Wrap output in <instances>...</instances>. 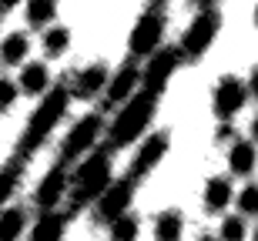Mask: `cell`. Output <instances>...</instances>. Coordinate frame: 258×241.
I'll use <instances>...</instances> for the list:
<instances>
[{"mask_svg": "<svg viewBox=\"0 0 258 241\" xmlns=\"http://www.w3.org/2000/svg\"><path fill=\"white\" fill-rule=\"evenodd\" d=\"M67 101H71V94H67L64 87H54V91H50V94L40 101V107L34 111L27 131H24V137H20V154H34V151H37V147L47 141L50 131L57 127V121L64 117Z\"/></svg>", "mask_w": 258, "mask_h": 241, "instance_id": "obj_1", "label": "cell"}, {"mask_svg": "<svg viewBox=\"0 0 258 241\" xmlns=\"http://www.w3.org/2000/svg\"><path fill=\"white\" fill-rule=\"evenodd\" d=\"M154 97H158V94L141 91V94H134L131 101H127V107L117 114L114 124H111V134H107V151H114V147H127L134 137L148 127V121H151V114H154Z\"/></svg>", "mask_w": 258, "mask_h": 241, "instance_id": "obj_2", "label": "cell"}, {"mask_svg": "<svg viewBox=\"0 0 258 241\" xmlns=\"http://www.w3.org/2000/svg\"><path fill=\"white\" fill-rule=\"evenodd\" d=\"M111 184V151H94L81 168L74 171V194H71V208H84Z\"/></svg>", "mask_w": 258, "mask_h": 241, "instance_id": "obj_3", "label": "cell"}, {"mask_svg": "<svg viewBox=\"0 0 258 241\" xmlns=\"http://www.w3.org/2000/svg\"><path fill=\"white\" fill-rule=\"evenodd\" d=\"M218 27H221L218 10H205V14H198V17L191 20V27L184 30V37H181L184 54H188V57H201V54L211 47V40L218 37Z\"/></svg>", "mask_w": 258, "mask_h": 241, "instance_id": "obj_4", "label": "cell"}, {"mask_svg": "<svg viewBox=\"0 0 258 241\" xmlns=\"http://www.w3.org/2000/svg\"><path fill=\"white\" fill-rule=\"evenodd\" d=\"M154 54V50H151ZM178 60H181V54L174 47H164L158 50L151 60H148V67L141 70V81H144V91H151V94H161L164 84H168V77L174 74V67H178Z\"/></svg>", "mask_w": 258, "mask_h": 241, "instance_id": "obj_5", "label": "cell"}, {"mask_svg": "<svg viewBox=\"0 0 258 241\" xmlns=\"http://www.w3.org/2000/svg\"><path fill=\"white\" fill-rule=\"evenodd\" d=\"M164 34V14L161 10H151V14H144L131 30V54L144 57V54H151L158 50V40Z\"/></svg>", "mask_w": 258, "mask_h": 241, "instance_id": "obj_6", "label": "cell"}, {"mask_svg": "<svg viewBox=\"0 0 258 241\" xmlns=\"http://www.w3.org/2000/svg\"><path fill=\"white\" fill-rule=\"evenodd\" d=\"M97 134H101V117H97V114L84 117V121H77V124L71 127V131H67V137H64L60 157H64V161H74L77 154H84L87 147L94 144Z\"/></svg>", "mask_w": 258, "mask_h": 241, "instance_id": "obj_7", "label": "cell"}, {"mask_svg": "<svg viewBox=\"0 0 258 241\" xmlns=\"http://www.w3.org/2000/svg\"><path fill=\"white\" fill-rule=\"evenodd\" d=\"M131 194H134V181H111L104 191L97 194V214L104 218V221H114L117 214L127 211V204H131Z\"/></svg>", "mask_w": 258, "mask_h": 241, "instance_id": "obj_8", "label": "cell"}, {"mask_svg": "<svg viewBox=\"0 0 258 241\" xmlns=\"http://www.w3.org/2000/svg\"><path fill=\"white\" fill-rule=\"evenodd\" d=\"M245 84L238 77H225L215 91V117L218 121H231V117L238 114L241 107H245Z\"/></svg>", "mask_w": 258, "mask_h": 241, "instance_id": "obj_9", "label": "cell"}, {"mask_svg": "<svg viewBox=\"0 0 258 241\" xmlns=\"http://www.w3.org/2000/svg\"><path fill=\"white\" fill-rule=\"evenodd\" d=\"M164 154H168V134H164V131H158V134H151L148 141H144V147L138 151V157H134V164H131V171H127V181H141L144 174L151 171V168L161 161Z\"/></svg>", "mask_w": 258, "mask_h": 241, "instance_id": "obj_10", "label": "cell"}, {"mask_svg": "<svg viewBox=\"0 0 258 241\" xmlns=\"http://www.w3.org/2000/svg\"><path fill=\"white\" fill-rule=\"evenodd\" d=\"M64 191H67V168L64 164H57L54 171L40 181V188H37V204L40 208H54V204L64 198Z\"/></svg>", "mask_w": 258, "mask_h": 241, "instance_id": "obj_11", "label": "cell"}, {"mask_svg": "<svg viewBox=\"0 0 258 241\" xmlns=\"http://www.w3.org/2000/svg\"><path fill=\"white\" fill-rule=\"evenodd\" d=\"M138 81H141V70L134 67V64H124V67H121L114 77H111V84H107V101H114V104L127 101Z\"/></svg>", "mask_w": 258, "mask_h": 241, "instance_id": "obj_12", "label": "cell"}, {"mask_svg": "<svg viewBox=\"0 0 258 241\" xmlns=\"http://www.w3.org/2000/svg\"><path fill=\"white\" fill-rule=\"evenodd\" d=\"M64 224H67L64 214H57L54 208H44V214H40V221H37V228H34V234H30V241H60L64 238Z\"/></svg>", "mask_w": 258, "mask_h": 241, "instance_id": "obj_13", "label": "cell"}, {"mask_svg": "<svg viewBox=\"0 0 258 241\" xmlns=\"http://www.w3.org/2000/svg\"><path fill=\"white\" fill-rule=\"evenodd\" d=\"M107 84V67L104 64H94V67H87V70H81L77 74V84H74V97H94L101 87Z\"/></svg>", "mask_w": 258, "mask_h": 241, "instance_id": "obj_14", "label": "cell"}, {"mask_svg": "<svg viewBox=\"0 0 258 241\" xmlns=\"http://www.w3.org/2000/svg\"><path fill=\"white\" fill-rule=\"evenodd\" d=\"M20 87H24V94H44V87H47V67L44 64H24Z\"/></svg>", "mask_w": 258, "mask_h": 241, "instance_id": "obj_15", "label": "cell"}, {"mask_svg": "<svg viewBox=\"0 0 258 241\" xmlns=\"http://www.w3.org/2000/svg\"><path fill=\"white\" fill-rule=\"evenodd\" d=\"M228 164L235 174H251V168H255V144L251 141H238V144L231 147Z\"/></svg>", "mask_w": 258, "mask_h": 241, "instance_id": "obj_16", "label": "cell"}, {"mask_svg": "<svg viewBox=\"0 0 258 241\" xmlns=\"http://www.w3.org/2000/svg\"><path fill=\"white\" fill-rule=\"evenodd\" d=\"M27 50H30V40L24 37V34H10V37L0 44V60H4V64H20V60L27 57Z\"/></svg>", "mask_w": 258, "mask_h": 241, "instance_id": "obj_17", "label": "cell"}, {"mask_svg": "<svg viewBox=\"0 0 258 241\" xmlns=\"http://www.w3.org/2000/svg\"><path fill=\"white\" fill-rule=\"evenodd\" d=\"M228 201H231V184L225 178H211L208 188H205V204H208L211 211H221Z\"/></svg>", "mask_w": 258, "mask_h": 241, "instance_id": "obj_18", "label": "cell"}, {"mask_svg": "<svg viewBox=\"0 0 258 241\" xmlns=\"http://www.w3.org/2000/svg\"><path fill=\"white\" fill-rule=\"evenodd\" d=\"M20 231H24V211L20 208L0 211V241H14Z\"/></svg>", "mask_w": 258, "mask_h": 241, "instance_id": "obj_19", "label": "cell"}, {"mask_svg": "<svg viewBox=\"0 0 258 241\" xmlns=\"http://www.w3.org/2000/svg\"><path fill=\"white\" fill-rule=\"evenodd\" d=\"M57 14V0H27V20L34 27L50 24V17Z\"/></svg>", "mask_w": 258, "mask_h": 241, "instance_id": "obj_20", "label": "cell"}, {"mask_svg": "<svg viewBox=\"0 0 258 241\" xmlns=\"http://www.w3.org/2000/svg\"><path fill=\"white\" fill-rule=\"evenodd\" d=\"M154 238H158V241H178V238H181V218H178L174 211L161 214L158 224H154Z\"/></svg>", "mask_w": 258, "mask_h": 241, "instance_id": "obj_21", "label": "cell"}, {"mask_svg": "<svg viewBox=\"0 0 258 241\" xmlns=\"http://www.w3.org/2000/svg\"><path fill=\"white\" fill-rule=\"evenodd\" d=\"M138 238V218L131 214H117L114 221H111V241H134Z\"/></svg>", "mask_w": 258, "mask_h": 241, "instance_id": "obj_22", "label": "cell"}, {"mask_svg": "<svg viewBox=\"0 0 258 241\" xmlns=\"http://www.w3.org/2000/svg\"><path fill=\"white\" fill-rule=\"evenodd\" d=\"M67 44H71L67 27H50L47 34H44V50H47L50 57H60V54L67 50Z\"/></svg>", "mask_w": 258, "mask_h": 241, "instance_id": "obj_23", "label": "cell"}, {"mask_svg": "<svg viewBox=\"0 0 258 241\" xmlns=\"http://www.w3.org/2000/svg\"><path fill=\"white\" fill-rule=\"evenodd\" d=\"M221 241H245V218H225L221 224Z\"/></svg>", "mask_w": 258, "mask_h": 241, "instance_id": "obj_24", "label": "cell"}, {"mask_svg": "<svg viewBox=\"0 0 258 241\" xmlns=\"http://www.w3.org/2000/svg\"><path fill=\"white\" fill-rule=\"evenodd\" d=\"M255 208H258V188H245V191L238 194V211L241 214H255Z\"/></svg>", "mask_w": 258, "mask_h": 241, "instance_id": "obj_25", "label": "cell"}, {"mask_svg": "<svg viewBox=\"0 0 258 241\" xmlns=\"http://www.w3.org/2000/svg\"><path fill=\"white\" fill-rule=\"evenodd\" d=\"M14 101H17V87H14V81L0 77V111H7Z\"/></svg>", "mask_w": 258, "mask_h": 241, "instance_id": "obj_26", "label": "cell"}, {"mask_svg": "<svg viewBox=\"0 0 258 241\" xmlns=\"http://www.w3.org/2000/svg\"><path fill=\"white\" fill-rule=\"evenodd\" d=\"M17 4H24V0H0V10H14Z\"/></svg>", "mask_w": 258, "mask_h": 241, "instance_id": "obj_27", "label": "cell"}, {"mask_svg": "<svg viewBox=\"0 0 258 241\" xmlns=\"http://www.w3.org/2000/svg\"><path fill=\"white\" fill-rule=\"evenodd\" d=\"M198 241H215V238H198Z\"/></svg>", "mask_w": 258, "mask_h": 241, "instance_id": "obj_28", "label": "cell"}]
</instances>
